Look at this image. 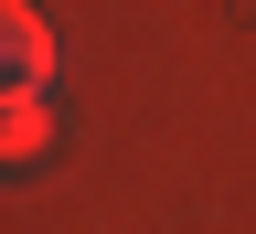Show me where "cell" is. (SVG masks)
<instances>
[{
	"label": "cell",
	"instance_id": "cell-2",
	"mask_svg": "<svg viewBox=\"0 0 256 234\" xmlns=\"http://www.w3.org/2000/svg\"><path fill=\"white\" fill-rule=\"evenodd\" d=\"M0 149H11V171L54 149V96H0Z\"/></svg>",
	"mask_w": 256,
	"mask_h": 234
},
{
	"label": "cell",
	"instance_id": "cell-1",
	"mask_svg": "<svg viewBox=\"0 0 256 234\" xmlns=\"http://www.w3.org/2000/svg\"><path fill=\"white\" fill-rule=\"evenodd\" d=\"M0 75H11V96H43L54 85V21L32 11V0L0 11Z\"/></svg>",
	"mask_w": 256,
	"mask_h": 234
}]
</instances>
